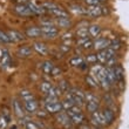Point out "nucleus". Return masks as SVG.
Wrapping results in <instances>:
<instances>
[{"label":"nucleus","mask_w":129,"mask_h":129,"mask_svg":"<svg viewBox=\"0 0 129 129\" xmlns=\"http://www.w3.org/2000/svg\"><path fill=\"white\" fill-rule=\"evenodd\" d=\"M61 49H62V51H64V52H68L69 49H71V47H69V46H66V45H62Z\"/></svg>","instance_id":"nucleus-49"},{"label":"nucleus","mask_w":129,"mask_h":129,"mask_svg":"<svg viewBox=\"0 0 129 129\" xmlns=\"http://www.w3.org/2000/svg\"><path fill=\"white\" fill-rule=\"evenodd\" d=\"M85 1L89 6H100V4H101L99 0H85Z\"/></svg>","instance_id":"nucleus-44"},{"label":"nucleus","mask_w":129,"mask_h":129,"mask_svg":"<svg viewBox=\"0 0 129 129\" xmlns=\"http://www.w3.org/2000/svg\"><path fill=\"white\" fill-rule=\"evenodd\" d=\"M46 112L49 114H59L62 110L61 102H55V103H51V105H46Z\"/></svg>","instance_id":"nucleus-9"},{"label":"nucleus","mask_w":129,"mask_h":129,"mask_svg":"<svg viewBox=\"0 0 129 129\" xmlns=\"http://www.w3.org/2000/svg\"><path fill=\"white\" fill-rule=\"evenodd\" d=\"M101 68H102V66H100V64H94L92 67V69H90V74L89 75H92L93 78L96 79V75L99 74V72L101 71Z\"/></svg>","instance_id":"nucleus-34"},{"label":"nucleus","mask_w":129,"mask_h":129,"mask_svg":"<svg viewBox=\"0 0 129 129\" xmlns=\"http://www.w3.org/2000/svg\"><path fill=\"white\" fill-rule=\"evenodd\" d=\"M72 22L71 19H68V18H61V19H56V26L60 28H64V29H68V28L72 27Z\"/></svg>","instance_id":"nucleus-15"},{"label":"nucleus","mask_w":129,"mask_h":129,"mask_svg":"<svg viewBox=\"0 0 129 129\" xmlns=\"http://www.w3.org/2000/svg\"><path fill=\"white\" fill-rule=\"evenodd\" d=\"M101 112H102V114H103V117H105L106 126L112 124V123L114 122V120H115V114H114V112L109 108H106V109H103V110H101Z\"/></svg>","instance_id":"nucleus-7"},{"label":"nucleus","mask_w":129,"mask_h":129,"mask_svg":"<svg viewBox=\"0 0 129 129\" xmlns=\"http://www.w3.org/2000/svg\"><path fill=\"white\" fill-rule=\"evenodd\" d=\"M87 29H88V34L93 38L99 37V35L101 34V31H102L101 27H100L99 25H90Z\"/></svg>","instance_id":"nucleus-19"},{"label":"nucleus","mask_w":129,"mask_h":129,"mask_svg":"<svg viewBox=\"0 0 129 129\" xmlns=\"http://www.w3.org/2000/svg\"><path fill=\"white\" fill-rule=\"evenodd\" d=\"M86 107H87V110L92 114V113L99 110V102H87Z\"/></svg>","instance_id":"nucleus-26"},{"label":"nucleus","mask_w":129,"mask_h":129,"mask_svg":"<svg viewBox=\"0 0 129 129\" xmlns=\"http://www.w3.org/2000/svg\"><path fill=\"white\" fill-rule=\"evenodd\" d=\"M114 74H115L116 82L123 81V79H124V69L122 68V66L116 64L115 67H114Z\"/></svg>","instance_id":"nucleus-16"},{"label":"nucleus","mask_w":129,"mask_h":129,"mask_svg":"<svg viewBox=\"0 0 129 129\" xmlns=\"http://www.w3.org/2000/svg\"><path fill=\"white\" fill-rule=\"evenodd\" d=\"M55 102H58V98L49 96V95H47L45 98V103H46V105H51V103H55Z\"/></svg>","instance_id":"nucleus-40"},{"label":"nucleus","mask_w":129,"mask_h":129,"mask_svg":"<svg viewBox=\"0 0 129 129\" xmlns=\"http://www.w3.org/2000/svg\"><path fill=\"white\" fill-rule=\"evenodd\" d=\"M53 67H54V64L52 63L51 61H46L42 64V71H44V73H46V74H51Z\"/></svg>","instance_id":"nucleus-29"},{"label":"nucleus","mask_w":129,"mask_h":129,"mask_svg":"<svg viewBox=\"0 0 129 129\" xmlns=\"http://www.w3.org/2000/svg\"><path fill=\"white\" fill-rule=\"evenodd\" d=\"M6 34L10 38L11 42H21L25 40V35L18 31H8L6 32Z\"/></svg>","instance_id":"nucleus-5"},{"label":"nucleus","mask_w":129,"mask_h":129,"mask_svg":"<svg viewBox=\"0 0 129 129\" xmlns=\"http://www.w3.org/2000/svg\"><path fill=\"white\" fill-rule=\"evenodd\" d=\"M56 120H58L59 123H61L62 126L66 127V128H71L72 127V121L67 116L66 113H59L58 115H56Z\"/></svg>","instance_id":"nucleus-8"},{"label":"nucleus","mask_w":129,"mask_h":129,"mask_svg":"<svg viewBox=\"0 0 129 129\" xmlns=\"http://www.w3.org/2000/svg\"><path fill=\"white\" fill-rule=\"evenodd\" d=\"M99 1H100V3H103V1H106V0H99Z\"/></svg>","instance_id":"nucleus-52"},{"label":"nucleus","mask_w":129,"mask_h":129,"mask_svg":"<svg viewBox=\"0 0 129 129\" xmlns=\"http://www.w3.org/2000/svg\"><path fill=\"white\" fill-rule=\"evenodd\" d=\"M92 47H93V41L90 39H88L85 44L82 45V48H85V49H89V48H92Z\"/></svg>","instance_id":"nucleus-45"},{"label":"nucleus","mask_w":129,"mask_h":129,"mask_svg":"<svg viewBox=\"0 0 129 129\" xmlns=\"http://www.w3.org/2000/svg\"><path fill=\"white\" fill-rule=\"evenodd\" d=\"M88 39H89V38H83V39H79V40H78V45H79V46H82V45L85 44V42H86L87 40H88Z\"/></svg>","instance_id":"nucleus-47"},{"label":"nucleus","mask_w":129,"mask_h":129,"mask_svg":"<svg viewBox=\"0 0 129 129\" xmlns=\"http://www.w3.org/2000/svg\"><path fill=\"white\" fill-rule=\"evenodd\" d=\"M19 4H24V3H26V1H28V0H17Z\"/></svg>","instance_id":"nucleus-50"},{"label":"nucleus","mask_w":129,"mask_h":129,"mask_svg":"<svg viewBox=\"0 0 129 129\" xmlns=\"http://www.w3.org/2000/svg\"><path fill=\"white\" fill-rule=\"evenodd\" d=\"M32 53H33V48L29 46H22V47L18 48L17 51V55L20 58H28L32 55Z\"/></svg>","instance_id":"nucleus-11"},{"label":"nucleus","mask_w":129,"mask_h":129,"mask_svg":"<svg viewBox=\"0 0 129 129\" xmlns=\"http://www.w3.org/2000/svg\"><path fill=\"white\" fill-rule=\"evenodd\" d=\"M61 90L59 89V87H54V86H52V88L49 89V92L47 93V95L49 96H54V98H59V96L61 95Z\"/></svg>","instance_id":"nucleus-28"},{"label":"nucleus","mask_w":129,"mask_h":129,"mask_svg":"<svg viewBox=\"0 0 129 129\" xmlns=\"http://www.w3.org/2000/svg\"><path fill=\"white\" fill-rule=\"evenodd\" d=\"M79 113H81V109H80V107H78V106H73L71 109H67L66 110V114H67V116L71 119L72 116H74L75 114H79Z\"/></svg>","instance_id":"nucleus-25"},{"label":"nucleus","mask_w":129,"mask_h":129,"mask_svg":"<svg viewBox=\"0 0 129 129\" xmlns=\"http://www.w3.org/2000/svg\"><path fill=\"white\" fill-rule=\"evenodd\" d=\"M8 121H7L3 115H0V129H6L7 126H8Z\"/></svg>","instance_id":"nucleus-41"},{"label":"nucleus","mask_w":129,"mask_h":129,"mask_svg":"<svg viewBox=\"0 0 129 129\" xmlns=\"http://www.w3.org/2000/svg\"><path fill=\"white\" fill-rule=\"evenodd\" d=\"M76 35H78L79 39L89 38V34H88V29H87V27H79L78 31H76Z\"/></svg>","instance_id":"nucleus-24"},{"label":"nucleus","mask_w":129,"mask_h":129,"mask_svg":"<svg viewBox=\"0 0 129 129\" xmlns=\"http://www.w3.org/2000/svg\"><path fill=\"white\" fill-rule=\"evenodd\" d=\"M20 96L21 99L25 101H29V100H34V95L33 93L31 90H27V89H25V90H21L20 92Z\"/></svg>","instance_id":"nucleus-20"},{"label":"nucleus","mask_w":129,"mask_h":129,"mask_svg":"<svg viewBox=\"0 0 129 129\" xmlns=\"http://www.w3.org/2000/svg\"><path fill=\"white\" fill-rule=\"evenodd\" d=\"M26 37L28 38H32V39H34V38H40L41 37V31L39 27H29L26 31Z\"/></svg>","instance_id":"nucleus-17"},{"label":"nucleus","mask_w":129,"mask_h":129,"mask_svg":"<svg viewBox=\"0 0 129 129\" xmlns=\"http://www.w3.org/2000/svg\"><path fill=\"white\" fill-rule=\"evenodd\" d=\"M96 61H99L100 63H106V61H107V58H106L103 49H102V51H99V53L96 54Z\"/></svg>","instance_id":"nucleus-33"},{"label":"nucleus","mask_w":129,"mask_h":129,"mask_svg":"<svg viewBox=\"0 0 129 129\" xmlns=\"http://www.w3.org/2000/svg\"><path fill=\"white\" fill-rule=\"evenodd\" d=\"M71 121H72V123H74V124H81V123L85 121V116H83L82 113H79V114H75L74 116H72Z\"/></svg>","instance_id":"nucleus-21"},{"label":"nucleus","mask_w":129,"mask_h":129,"mask_svg":"<svg viewBox=\"0 0 129 129\" xmlns=\"http://www.w3.org/2000/svg\"><path fill=\"white\" fill-rule=\"evenodd\" d=\"M0 42H1V44H10V42H11L10 38L7 37L6 32L0 31Z\"/></svg>","instance_id":"nucleus-36"},{"label":"nucleus","mask_w":129,"mask_h":129,"mask_svg":"<svg viewBox=\"0 0 129 129\" xmlns=\"http://www.w3.org/2000/svg\"><path fill=\"white\" fill-rule=\"evenodd\" d=\"M11 61V56H10V53L7 49H4L3 51V54H1V59H0V64L3 66L4 68H6L8 64H10Z\"/></svg>","instance_id":"nucleus-18"},{"label":"nucleus","mask_w":129,"mask_h":129,"mask_svg":"<svg viewBox=\"0 0 129 129\" xmlns=\"http://www.w3.org/2000/svg\"><path fill=\"white\" fill-rule=\"evenodd\" d=\"M63 40H66V39H71L72 38V34L71 33H66V34H63V37H61Z\"/></svg>","instance_id":"nucleus-48"},{"label":"nucleus","mask_w":129,"mask_h":129,"mask_svg":"<svg viewBox=\"0 0 129 129\" xmlns=\"http://www.w3.org/2000/svg\"><path fill=\"white\" fill-rule=\"evenodd\" d=\"M71 11L74 12L76 14H80V15H86V8H83L80 5H71Z\"/></svg>","instance_id":"nucleus-22"},{"label":"nucleus","mask_w":129,"mask_h":129,"mask_svg":"<svg viewBox=\"0 0 129 129\" xmlns=\"http://www.w3.org/2000/svg\"><path fill=\"white\" fill-rule=\"evenodd\" d=\"M13 10H14V12H15L18 15H20V17H31V15H33V13L29 11L27 5H25V4H18Z\"/></svg>","instance_id":"nucleus-2"},{"label":"nucleus","mask_w":129,"mask_h":129,"mask_svg":"<svg viewBox=\"0 0 129 129\" xmlns=\"http://www.w3.org/2000/svg\"><path fill=\"white\" fill-rule=\"evenodd\" d=\"M86 82H87L88 86H90L92 88H98L99 87V81L95 78H93L92 75H87V76H86Z\"/></svg>","instance_id":"nucleus-23"},{"label":"nucleus","mask_w":129,"mask_h":129,"mask_svg":"<svg viewBox=\"0 0 129 129\" xmlns=\"http://www.w3.org/2000/svg\"><path fill=\"white\" fill-rule=\"evenodd\" d=\"M13 112H14V114H15L18 117H20V119L25 116L24 108H22L21 103L18 101V100H14L13 101Z\"/></svg>","instance_id":"nucleus-14"},{"label":"nucleus","mask_w":129,"mask_h":129,"mask_svg":"<svg viewBox=\"0 0 129 129\" xmlns=\"http://www.w3.org/2000/svg\"><path fill=\"white\" fill-rule=\"evenodd\" d=\"M27 7L29 8V11H31L32 13L34 14H38V15H40V14H44L46 11H45V8L42 6H40V5H37L35 3H28L27 4Z\"/></svg>","instance_id":"nucleus-12"},{"label":"nucleus","mask_w":129,"mask_h":129,"mask_svg":"<svg viewBox=\"0 0 129 129\" xmlns=\"http://www.w3.org/2000/svg\"><path fill=\"white\" fill-rule=\"evenodd\" d=\"M33 49L40 55H46L48 53V48L44 42H34L33 44Z\"/></svg>","instance_id":"nucleus-13"},{"label":"nucleus","mask_w":129,"mask_h":129,"mask_svg":"<svg viewBox=\"0 0 129 129\" xmlns=\"http://www.w3.org/2000/svg\"><path fill=\"white\" fill-rule=\"evenodd\" d=\"M68 88H69V86H68L67 81H61L59 83V89L61 90V92H68Z\"/></svg>","instance_id":"nucleus-39"},{"label":"nucleus","mask_w":129,"mask_h":129,"mask_svg":"<svg viewBox=\"0 0 129 129\" xmlns=\"http://www.w3.org/2000/svg\"><path fill=\"white\" fill-rule=\"evenodd\" d=\"M86 61L88 63H95L96 62V54H89L87 58H86Z\"/></svg>","instance_id":"nucleus-43"},{"label":"nucleus","mask_w":129,"mask_h":129,"mask_svg":"<svg viewBox=\"0 0 129 129\" xmlns=\"http://www.w3.org/2000/svg\"><path fill=\"white\" fill-rule=\"evenodd\" d=\"M103 52H105V55H106V58H107V60L116 55V52H115V51H113V49H110L109 47H108V48H106V49H103Z\"/></svg>","instance_id":"nucleus-38"},{"label":"nucleus","mask_w":129,"mask_h":129,"mask_svg":"<svg viewBox=\"0 0 129 129\" xmlns=\"http://www.w3.org/2000/svg\"><path fill=\"white\" fill-rule=\"evenodd\" d=\"M52 88V83L49 81H44V82H41V85H40V90L44 94H47L48 92H49V89Z\"/></svg>","instance_id":"nucleus-27"},{"label":"nucleus","mask_w":129,"mask_h":129,"mask_svg":"<svg viewBox=\"0 0 129 129\" xmlns=\"http://www.w3.org/2000/svg\"><path fill=\"white\" fill-rule=\"evenodd\" d=\"M25 127H26V129H39L38 123L33 122V121H28V122H26L25 123Z\"/></svg>","instance_id":"nucleus-42"},{"label":"nucleus","mask_w":129,"mask_h":129,"mask_svg":"<svg viewBox=\"0 0 129 129\" xmlns=\"http://www.w3.org/2000/svg\"><path fill=\"white\" fill-rule=\"evenodd\" d=\"M60 73H61V69H60L59 67H55V66L53 67V69H52V72H51V74L54 75V76H58Z\"/></svg>","instance_id":"nucleus-46"},{"label":"nucleus","mask_w":129,"mask_h":129,"mask_svg":"<svg viewBox=\"0 0 129 129\" xmlns=\"http://www.w3.org/2000/svg\"><path fill=\"white\" fill-rule=\"evenodd\" d=\"M85 101H87V102H99V100H98V98H96L94 94L86 93L85 94Z\"/></svg>","instance_id":"nucleus-35"},{"label":"nucleus","mask_w":129,"mask_h":129,"mask_svg":"<svg viewBox=\"0 0 129 129\" xmlns=\"http://www.w3.org/2000/svg\"><path fill=\"white\" fill-rule=\"evenodd\" d=\"M24 108H25V110H26L27 113H31V114H33V113L38 112L39 106H38V102L35 101V100H29V101H25Z\"/></svg>","instance_id":"nucleus-10"},{"label":"nucleus","mask_w":129,"mask_h":129,"mask_svg":"<svg viewBox=\"0 0 129 129\" xmlns=\"http://www.w3.org/2000/svg\"><path fill=\"white\" fill-rule=\"evenodd\" d=\"M41 37L46 39H54L58 35V28L55 25H49V26H41Z\"/></svg>","instance_id":"nucleus-1"},{"label":"nucleus","mask_w":129,"mask_h":129,"mask_svg":"<svg viewBox=\"0 0 129 129\" xmlns=\"http://www.w3.org/2000/svg\"><path fill=\"white\" fill-rule=\"evenodd\" d=\"M110 49H113V51H119L120 48L122 47V45H121V42L120 41H117V40H113V41H110L109 42V46H108Z\"/></svg>","instance_id":"nucleus-30"},{"label":"nucleus","mask_w":129,"mask_h":129,"mask_svg":"<svg viewBox=\"0 0 129 129\" xmlns=\"http://www.w3.org/2000/svg\"><path fill=\"white\" fill-rule=\"evenodd\" d=\"M61 106H62V109H71L73 106H75V103H74V101L73 100H69V99H66L64 101H62L61 102Z\"/></svg>","instance_id":"nucleus-31"},{"label":"nucleus","mask_w":129,"mask_h":129,"mask_svg":"<svg viewBox=\"0 0 129 129\" xmlns=\"http://www.w3.org/2000/svg\"><path fill=\"white\" fill-rule=\"evenodd\" d=\"M117 63V60H116V56H113V58L108 59L107 61H106V66L108 68H114Z\"/></svg>","instance_id":"nucleus-37"},{"label":"nucleus","mask_w":129,"mask_h":129,"mask_svg":"<svg viewBox=\"0 0 129 129\" xmlns=\"http://www.w3.org/2000/svg\"><path fill=\"white\" fill-rule=\"evenodd\" d=\"M86 15L92 18H99L102 15V7L101 6H89L86 8Z\"/></svg>","instance_id":"nucleus-6"},{"label":"nucleus","mask_w":129,"mask_h":129,"mask_svg":"<svg viewBox=\"0 0 129 129\" xmlns=\"http://www.w3.org/2000/svg\"><path fill=\"white\" fill-rule=\"evenodd\" d=\"M52 15H54L55 18H58V19H61V18H68V12L67 11H64L61 6H59V5H55L54 8H52V10L48 11Z\"/></svg>","instance_id":"nucleus-4"},{"label":"nucleus","mask_w":129,"mask_h":129,"mask_svg":"<svg viewBox=\"0 0 129 129\" xmlns=\"http://www.w3.org/2000/svg\"><path fill=\"white\" fill-rule=\"evenodd\" d=\"M69 63H71L72 66H81V64L83 63V59H82L81 56H75V58H72L71 60H69Z\"/></svg>","instance_id":"nucleus-32"},{"label":"nucleus","mask_w":129,"mask_h":129,"mask_svg":"<svg viewBox=\"0 0 129 129\" xmlns=\"http://www.w3.org/2000/svg\"><path fill=\"white\" fill-rule=\"evenodd\" d=\"M109 42H110V40L106 39V38H99L95 41H93V47L98 49V51H102V49L108 48Z\"/></svg>","instance_id":"nucleus-3"},{"label":"nucleus","mask_w":129,"mask_h":129,"mask_svg":"<svg viewBox=\"0 0 129 129\" xmlns=\"http://www.w3.org/2000/svg\"><path fill=\"white\" fill-rule=\"evenodd\" d=\"M10 129H18V128H17V126H12Z\"/></svg>","instance_id":"nucleus-51"}]
</instances>
